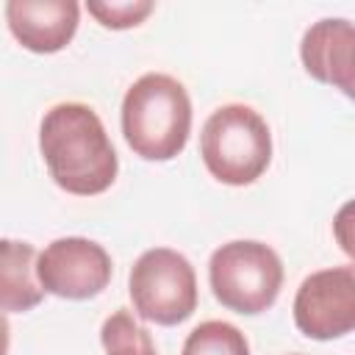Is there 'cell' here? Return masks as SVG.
I'll return each mask as SVG.
<instances>
[{"mask_svg":"<svg viewBox=\"0 0 355 355\" xmlns=\"http://www.w3.org/2000/svg\"><path fill=\"white\" fill-rule=\"evenodd\" d=\"M39 153L53 183L75 197L108 191L119 172V158L105 125L86 103H58L44 111Z\"/></svg>","mask_w":355,"mask_h":355,"instance_id":"cell-1","label":"cell"},{"mask_svg":"<svg viewBox=\"0 0 355 355\" xmlns=\"http://www.w3.org/2000/svg\"><path fill=\"white\" fill-rule=\"evenodd\" d=\"M122 136L144 161H172L191 133V97L166 72H144L122 97Z\"/></svg>","mask_w":355,"mask_h":355,"instance_id":"cell-2","label":"cell"},{"mask_svg":"<svg viewBox=\"0 0 355 355\" xmlns=\"http://www.w3.org/2000/svg\"><path fill=\"white\" fill-rule=\"evenodd\" d=\"M200 158L219 183L250 186L272 164V130L252 105L225 103L200 130Z\"/></svg>","mask_w":355,"mask_h":355,"instance_id":"cell-3","label":"cell"},{"mask_svg":"<svg viewBox=\"0 0 355 355\" xmlns=\"http://www.w3.org/2000/svg\"><path fill=\"white\" fill-rule=\"evenodd\" d=\"M280 255L255 239H233L211 252L208 283L227 311L241 316H258L277 302L283 288Z\"/></svg>","mask_w":355,"mask_h":355,"instance_id":"cell-4","label":"cell"},{"mask_svg":"<svg viewBox=\"0 0 355 355\" xmlns=\"http://www.w3.org/2000/svg\"><path fill=\"white\" fill-rule=\"evenodd\" d=\"M128 294L139 319L172 327L197 311V272L183 252L153 247L130 266Z\"/></svg>","mask_w":355,"mask_h":355,"instance_id":"cell-5","label":"cell"},{"mask_svg":"<svg viewBox=\"0 0 355 355\" xmlns=\"http://www.w3.org/2000/svg\"><path fill=\"white\" fill-rule=\"evenodd\" d=\"M291 313L297 330L313 341L355 333V263L311 272L294 294Z\"/></svg>","mask_w":355,"mask_h":355,"instance_id":"cell-6","label":"cell"},{"mask_svg":"<svg viewBox=\"0 0 355 355\" xmlns=\"http://www.w3.org/2000/svg\"><path fill=\"white\" fill-rule=\"evenodd\" d=\"M36 275L44 294L61 300H92L111 283L114 263L108 250L94 239L64 236L39 252Z\"/></svg>","mask_w":355,"mask_h":355,"instance_id":"cell-7","label":"cell"},{"mask_svg":"<svg viewBox=\"0 0 355 355\" xmlns=\"http://www.w3.org/2000/svg\"><path fill=\"white\" fill-rule=\"evenodd\" d=\"M300 61L313 80L355 103V22L344 17L316 19L300 39Z\"/></svg>","mask_w":355,"mask_h":355,"instance_id":"cell-8","label":"cell"},{"mask_svg":"<svg viewBox=\"0 0 355 355\" xmlns=\"http://www.w3.org/2000/svg\"><path fill=\"white\" fill-rule=\"evenodd\" d=\"M3 14L11 36L39 55L64 50L80 22V6L75 0H8Z\"/></svg>","mask_w":355,"mask_h":355,"instance_id":"cell-9","label":"cell"},{"mask_svg":"<svg viewBox=\"0 0 355 355\" xmlns=\"http://www.w3.org/2000/svg\"><path fill=\"white\" fill-rule=\"evenodd\" d=\"M39 252L28 241L3 239L0 247V302L6 313H25L44 300V288L36 275Z\"/></svg>","mask_w":355,"mask_h":355,"instance_id":"cell-10","label":"cell"},{"mask_svg":"<svg viewBox=\"0 0 355 355\" xmlns=\"http://www.w3.org/2000/svg\"><path fill=\"white\" fill-rule=\"evenodd\" d=\"M105 355H158L153 336L141 327L128 308H116L100 327Z\"/></svg>","mask_w":355,"mask_h":355,"instance_id":"cell-11","label":"cell"},{"mask_svg":"<svg viewBox=\"0 0 355 355\" xmlns=\"http://www.w3.org/2000/svg\"><path fill=\"white\" fill-rule=\"evenodd\" d=\"M180 355H250V341L236 324L208 319L186 336Z\"/></svg>","mask_w":355,"mask_h":355,"instance_id":"cell-12","label":"cell"},{"mask_svg":"<svg viewBox=\"0 0 355 355\" xmlns=\"http://www.w3.org/2000/svg\"><path fill=\"white\" fill-rule=\"evenodd\" d=\"M86 11L108 31H128L141 25L153 11V0H89Z\"/></svg>","mask_w":355,"mask_h":355,"instance_id":"cell-13","label":"cell"},{"mask_svg":"<svg viewBox=\"0 0 355 355\" xmlns=\"http://www.w3.org/2000/svg\"><path fill=\"white\" fill-rule=\"evenodd\" d=\"M333 236L341 252L355 263V197L347 200L333 216Z\"/></svg>","mask_w":355,"mask_h":355,"instance_id":"cell-14","label":"cell"}]
</instances>
